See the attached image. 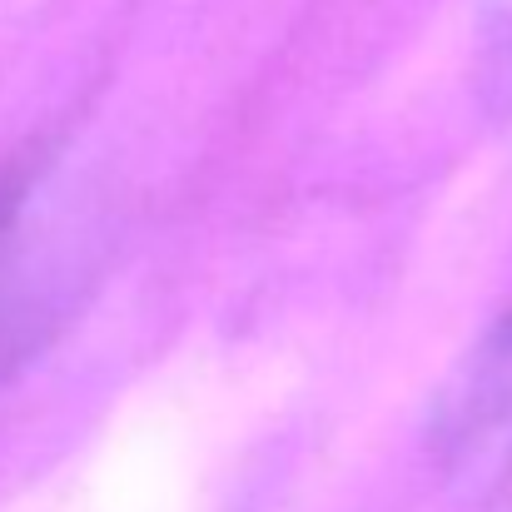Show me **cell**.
I'll return each instance as SVG.
<instances>
[{
    "label": "cell",
    "mask_w": 512,
    "mask_h": 512,
    "mask_svg": "<svg viewBox=\"0 0 512 512\" xmlns=\"http://www.w3.org/2000/svg\"><path fill=\"white\" fill-rule=\"evenodd\" d=\"M433 458L478 512H512V309L473 343L433 413Z\"/></svg>",
    "instance_id": "obj_1"
},
{
    "label": "cell",
    "mask_w": 512,
    "mask_h": 512,
    "mask_svg": "<svg viewBox=\"0 0 512 512\" xmlns=\"http://www.w3.org/2000/svg\"><path fill=\"white\" fill-rule=\"evenodd\" d=\"M50 165L20 155L0 165V378H10L55 334L65 309V264L40 209Z\"/></svg>",
    "instance_id": "obj_2"
},
{
    "label": "cell",
    "mask_w": 512,
    "mask_h": 512,
    "mask_svg": "<svg viewBox=\"0 0 512 512\" xmlns=\"http://www.w3.org/2000/svg\"><path fill=\"white\" fill-rule=\"evenodd\" d=\"M488 70H493V90L498 100L512 105V0H488Z\"/></svg>",
    "instance_id": "obj_3"
}]
</instances>
